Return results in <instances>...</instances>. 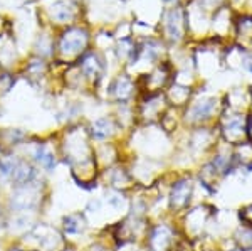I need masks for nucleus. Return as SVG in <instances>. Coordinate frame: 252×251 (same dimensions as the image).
I'll list each match as a JSON object with an SVG mask.
<instances>
[{
    "mask_svg": "<svg viewBox=\"0 0 252 251\" xmlns=\"http://www.w3.org/2000/svg\"><path fill=\"white\" fill-rule=\"evenodd\" d=\"M35 159H37V162H40V164L47 169H52V165H54V157H52L51 152L46 150V147L37 148V152H35Z\"/></svg>",
    "mask_w": 252,
    "mask_h": 251,
    "instance_id": "16",
    "label": "nucleus"
},
{
    "mask_svg": "<svg viewBox=\"0 0 252 251\" xmlns=\"http://www.w3.org/2000/svg\"><path fill=\"white\" fill-rule=\"evenodd\" d=\"M64 228L67 233H81L84 229V221L79 216H69L64 219Z\"/></svg>",
    "mask_w": 252,
    "mask_h": 251,
    "instance_id": "14",
    "label": "nucleus"
},
{
    "mask_svg": "<svg viewBox=\"0 0 252 251\" xmlns=\"http://www.w3.org/2000/svg\"><path fill=\"white\" fill-rule=\"evenodd\" d=\"M83 71L86 72L89 78H99L101 71H103V64L97 59V56L94 54H88L86 58L83 59Z\"/></svg>",
    "mask_w": 252,
    "mask_h": 251,
    "instance_id": "10",
    "label": "nucleus"
},
{
    "mask_svg": "<svg viewBox=\"0 0 252 251\" xmlns=\"http://www.w3.org/2000/svg\"><path fill=\"white\" fill-rule=\"evenodd\" d=\"M230 241L237 248V251H251L252 250V226L241 224L237 221V226L230 233Z\"/></svg>",
    "mask_w": 252,
    "mask_h": 251,
    "instance_id": "6",
    "label": "nucleus"
},
{
    "mask_svg": "<svg viewBox=\"0 0 252 251\" xmlns=\"http://www.w3.org/2000/svg\"><path fill=\"white\" fill-rule=\"evenodd\" d=\"M249 95H251V110H252V88H249Z\"/></svg>",
    "mask_w": 252,
    "mask_h": 251,
    "instance_id": "21",
    "label": "nucleus"
},
{
    "mask_svg": "<svg viewBox=\"0 0 252 251\" xmlns=\"http://www.w3.org/2000/svg\"><path fill=\"white\" fill-rule=\"evenodd\" d=\"M133 90V83L131 79L128 78V76H120L115 84H113V95L116 96L120 101H128L129 98H131V91Z\"/></svg>",
    "mask_w": 252,
    "mask_h": 251,
    "instance_id": "8",
    "label": "nucleus"
},
{
    "mask_svg": "<svg viewBox=\"0 0 252 251\" xmlns=\"http://www.w3.org/2000/svg\"><path fill=\"white\" fill-rule=\"evenodd\" d=\"M237 221L241 224L252 226V202L241 206V209L237 211Z\"/></svg>",
    "mask_w": 252,
    "mask_h": 251,
    "instance_id": "15",
    "label": "nucleus"
},
{
    "mask_svg": "<svg viewBox=\"0 0 252 251\" xmlns=\"http://www.w3.org/2000/svg\"><path fill=\"white\" fill-rule=\"evenodd\" d=\"M113 130H115V123H113V120H109V118H99L91 125L93 137H94V139H99V140L111 137Z\"/></svg>",
    "mask_w": 252,
    "mask_h": 251,
    "instance_id": "9",
    "label": "nucleus"
},
{
    "mask_svg": "<svg viewBox=\"0 0 252 251\" xmlns=\"http://www.w3.org/2000/svg\"><path fill=\"white\" fill-rule=\"evenodd\" d=\"M123 196H121L120 192H116V191H111V192H108L106 194V202L111 208H121V204H123Z\"/></svg>",
    "mask_w": 252,
    "mask_h": 251,
    "instance_id": "18",
    "label": "nucleus"
},
{
    "mask_svg": "<svg viewBox=\"0 0 252 251\" xmlns=\"http://www.w3.org/2000/svg\"><path fill=\"white\" fill-rule=\"evenodd\" d=\"M165 2H173V0H165Z\"/></svg>",
    "mask_w": 252,
    "mask_h": 251,
    "instance_id": "22",
    "label": "nucleus"
},
{
    "mask_svg": "<svg viewBox=\"0 0 252 251\" xmlns=\"http://www.w3.org/2000/svg\"><path fill=\"white\" fill-rule=\"evenodd\" d=\"M12 176H14V180L17 184H27L34 177V169L27 164H17V167H15Z\"/></svg>",
    "mask_w": 252,
    "mask_h": 251,
    "instance_id": "12",
    "label": "nucleus"
},
{
    "mask_svg": "<svg viewBox=\"0 0 252 251\" xmlns=\"http://www.w3.org/2000/svg\"><path fill=\"white\" fill-rule=\"evenodd\" d=\"M66 251H72V250H66Z\"/></svg>",
    "mask_w": 252,
    "mask_h": 251,
    "instance_id": "23",
    "label": "nucleus"
},
{
    "mask_svg": "<svg viewBox=\"0 0 252 251\" xmlns=\"http://www.w3.org/2000/svg\"><path fill=\"white\" fill-rule=\"evenodd\" d=\"M222 110L223 105L217 96H200L198 100L192 101L185 116L187 121H190L192 125H198V127L207 125L212 120H215V125H217V121L222 115Z\"/></svg>",
    "mask_w": 252,
    "mask_h": 251,
    "instance_id": "2",
    "label": "nucleus"
},
{
    "mask_svg": "<svg viewBox=\"0 0 252 251\" xmlns=\"http://www.w3.org/2000/svg\"><path fill=\"white\" fill-rule=\"evenodd\" d=\"M205 7H219L222 3V0H200Z\"/></svg>",
    "mask_w": 252,
    "mask_h": 251,
    "instance_id": "20",
    "label": "nucleus"
},
{
    "mask_svg": "<svg viewBox=\"0 0 252 251\" xmlns=\"http://www.w3.org/2000/svg\"><path fill=\"white\" fill-rule=\"evenodd\" d=\"M15 167H17V162H15V159H12V157H7V159L0 160V174H2V176H10V174H14Z\"/></svg>",
    "mask_w": 252,
    "mask_h": 251,
    "instance_id": "17",
    "label": "nucleus"
},
{
    "mask_svg": "<svg viewBox=\"0 0 252 251\" xmlns=\"http://www.w3.org/2000/svg\"><path fill=\"white\" fill-rule=\"evenodd\" d=\"M184 14L182 10L178 9H173L166 14V19H165V31H166V36H168L172 40H180L182 39V34H184Z\"/></svg>",
    "mask_w": 252,
    "mask_h": 251,
    "instance_id": "7",
    "label": "nucleus"
},
{
    "mask_svg": "<svg viewBox=\"0 0 252 251\" xmlns=\"http://www.w3.org/2000/svg\"><path fill=\"white\" fill-rule=\"evenodd\" d=\"M52 9V17L59 22H67L69 19H72V9L67 2H56Z\"/></svg>",
    "mask_w": 252,
    "mask_h": 251,
    "instance_id": "11",
    "label": "nucleus"
},
{
    "mask_svg": "<svg viewBox=\"0 0 252 251\" xmlns=\"http://www.w3.org/2000/svg\"><path fill=\"white\" fill-rule=\"evenodd\" d=\"M237 36H241L244 40L252 42V17L244 15L237 20Z\"/></svg>",
    "mask_w": 252,
    "mask_h": 251,
    "instance_id": "13",
    "label": "nucleus"
},
{
    "mask_svg": "<svg viewBox=\"0 0 252 251\" xmlns=\"http://www.w3.org/2000/svg\"><path fill=\"white\" fill-rule=\"evenodd\" d=\"M195 182L190 176L178 177L172 184L168 192V206L173 213H185L190 209L192 199L195 196Z\"/></svg>",
    "mask_w": 252,
    "mask_h": 251,
    "instance_id": "3",
    "label": "nucleus"
},
{
    "mask_svg": "<svg viewBox=\"0 0 252 251\" xmlns=\"http://www.w3.org/2000/svg\"><path fill=\"white\" fill-rule=\"evenodd\" d=\"M241 68L244 71H247L249 74H252V52L251 51H244L241 54Z\"/></svg>",
    "mask_w": 252,
    "mask_h": 251,
    "instance_id": "19",
    "label": "nucleus"
},
{
    "mask_svg": "<svg viewBox=\"0 0 252 251\" xmlns=\"http://www.w3.org/2000/svg\"><path fill=\"white\" fill-rule=\"evenodd\" d=\"M148 246L152 251H173L177 248L175 231L166 224L157 226L148 234Z\"/></svg>",
    "mask_w": 252,
    "mask_h": 251,
    "instance_id": "4",
    "label": "nucleus"
},
{
    "mask_svg": "<svg viewBox=\"0 0 252 251\" xmlns=\"http://www.w3.org/2000/svg\"><path fill=\"white\" fill-rule=\"evenodd\" d=\"M88 42V34L86 31H81V29H69L66 34L61 37L59 42V49L63 52H78L83 51V47L86 46Z\"/></svg>",
    "mask_w": 252,
    "mask_h": 251,
    "instance_id": "5",
    "label": "nucleus"
},
{
    "mask_svg": "<svg viewBox=\"0 0 252 251\" xmlns=\"http://www.w3.org/2000/svg\"><path fill=\"white\" fill-rule=\"evenodd\" d=\"M247 115L249 113L222 110L220 118H219L217 125H215L219 132V139H220L222 143L234 148L249 142V135H247Z\"/></svg>",
    "mask_w": 252,
    "mask_h": 251,
    "instance_id": "1",
    "label": "nucleus"
}]
</instances>
